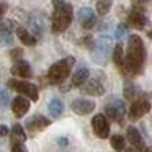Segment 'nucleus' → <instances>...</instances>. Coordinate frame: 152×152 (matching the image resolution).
Listing matches in <instances>:
<instances>
[{
  "label": "nucleus",
  "instance_id": "4468645a",
  "mask_svg": "<svg viewBox=\"0 0 152 152\" xmlns=\"http://www.w3.org/2000/svg\"><path fill=\"white\" fill-rule=\"evenodd\" d=\"M49 124H51V119H48L46 116L34 115L26 121V129L31 132H38V131H44Z\"/></svg>",
  "mask_w": 152,
  "mask_h": 152
},
{
  "label": "nucleus",
  "instance_id": "f704fd0d",
  "mask_svg": "<svg viewBox=\"0 0 152 152\" xmlns=\"http://www.w3.org/2000/svg\"><path fill=\"white\" fill-rule=\"evenodd\" d=\"M136 2H144V0H136Z\"/></svg>",
  "mask_w": 152,
  "mask_h": 152
},
{
  "label": "nucleus",
  "instance_id": "473e14b6",
  "mask_svg": "<svg viewBox=\"0 0 152 152\" xmlns=\"http://www.w3.org/2000/svg\"><path fill=\"white\" fill-rule=\"evenodd\" d=\"M57 144H59L61 147H64V145L69 144V141H67V137H59V139H57Z\"/></svg>",
  "mask_w": 152,
  "mask_h": 152
},
{
  "label": "nucleus",
  "instance_id": "412c9836",
  "mask_svg": "<svg viewBox=\"0 0 152 152\" xmlns=\"http://www.w3.org/2000/svg\"><path fill=\"white\" fill-rule=\"evenodd\" d=\"M12 142H25L26 141V132H25L23 126L21 124H13V129H12Z\"/></svg>",
  "mask_w": 152,
  "mask_h": 152
},
{
  "label": "nucleus",
  "instance_id": "72a5a7b5",
  "mask_svg": "<svg viewBox=\"0 0 152 152\" xmlns=\"http://www.w3.org/2000/svg\"><path fill=\"white\" fill-rule=\"evenodd\" d=\"M124 152H144L142 149H137V147H134V145H131V147H128V149H123Z\"/></svg>",
  "mask_w": 152,
  "mask_h": 152
},
{
  "label": "nucleus",
  "instance_id": "5701e85b",
  "mask_svg": "<svg viewBox=\"0 0 152 152\" xmlns=\"http://www.w3.org/2000/svg\"><path fill=\"white\" fill-rule=\"evenodd\" d=\"M123 95H124V98L126 100H134L136 96H137V87L134 85V83H131V82H126L124 83V90H123Z\"/></svg>",
  "mask_w": 152,
  "mask_h": 152
},
{
  "label": "nucleus",
  "instance_id": "9d476101",
  "mask_svg": "<svg viewBox=\"0 0 152 152\" xmlns=\"http://www.w3.org/2000/svg\"><path fill=\"white\" fill-rule=\"evenodd\" d=\"M95 102L93 100H85V98H77L72 102L70 108L75 115H80V116H85V115H90V113L95 110Z\"/></svg>",
  "mask_w": 152,
  "mask_h": 152
},
{
  "label": "nucleus",
  "instance_id": "7ed1b4c3",
  "mask_svg": "<svg viewBox=\"0 0 152 152\" xmlns=\"http://www.w3.org/2000/svg\"><path fill=\"white\" fill-rule=\"evenodd\" d=\"M74 64H75V59H74L72 56H67V57H64V59L54 62L53 66L49 67V70H48V80H49V83H53V85H61V83L69 77L70 69H72Z\"/></svg>",
  "mask_w": 152,
  "mask_h": 152
},
{
  "label": "nucleus",
  "instance_id": "dca6fc26",
  "mask_svg": "<svg viewBox=\"0 0 152 152\" xmlns=\"http://www.w3.org/2000/svg\"><path fill=\"white\" fill-rule=\"evenodd\" d=\"M12 110H13V115L17 116V118H23V116L28 113V110H30V100H28L26 96H23V95L17 96V98H13Z\"/></svg>",
  "mask_w": 152,
  "mask_h": 152
},
{
  "label": "nucleus",
  "instance_id": "393cba45",
  "mask_svg": "<svg viewBox=\"0 0 152 152\" xmlns=\"http://www.w3.org/2000/svg\"><path fill=\"white\" fill-rule=\"evenodd\" d=\"M124 145H126V139L123 137V136H119V134L111 136V147L115 149L116 152H121L123 149H124Z\"/></svg>",
  "mask_w": 152,
  "mask_h": 152
},
{
  "label": "nucleus",
  "instance_id": "f8f14e48",
  "mask_svg": "<svg viewBox=\"0 0 152 152\" xmlns=\"http://www.w3.org/2000/svg\"><path fill=\"white\" fill-rule=\"evenodd\" d=\"M80 90H82V93H85V95H92V96H100V95L105 93V87H103V83L100 82V80H96V79H92V80L87 79L85 82L80 85Z\"/></svg>",
  "mask_w": 152,
  "mask_h": 152
},
{
  "label": "nucleus",
  "instance_id": "7c9ffc66",
  "mask_svg": "<svg viewBox=\"0 0 152 152\" xmlns=\"http://www.w3.org/2000/svg\"><path fill=\"white\" fill-rule=\"evenodd\" d=\"M83 43H85V46L88 48V49H92V48H93V39H92V36L83 38Z\"/></svg>",
  "mask_w": 152,
  "mask_h": 152
},
{
  "label": "nucleus",
  "instance_id": "6ab92c4d",
  "mask_svg": "<svg viewBox=\"0 0 152 152\" xmlns=\"http://www.w3.org/2000/svg\"><path fill=\"white\" fill-rule=\"evenodd\" d=\"M48 111H49V115H51V118H53V119L61 118V115H62V111H64L62 102H61L59 98L49 100V103H48Z\"/></svg>",
  "mask_w": 152,
  "mask_h": 152
},
{
  "label": "nucleus",
  "instance_id": "39448f33",
  "mask_svg": "<svg viewBox=\"0 0 152 152\" xmlns=\"http://www.w3.org/2000/svg\"><path fill=\"white\" fill-rule=\"evenodd\" d=\"M111 44H113V39L110 36H100L98 39H96V43H93L92 57L96 64H100V66L106 64V57H108V54H110Z\"/></svg>",
  "mask_w": 152,
  "mask_h": 152
},
{
  "label": "nucleus",
  "instance_id": "b1692460",
  "mask_svg": "<svg viewBox=\"0 0 152 152\" xmlns=\"http://www.w3.org/2000/svg\"><path fill=\"white\" fill-rule=\"evenodd\" d=\"M111 5H113V0H98L96 2V12H98V15L105 17L111 10Z\"/></svg>",
  "mask_w": 152,
  "mask_h": 152
},
{
  "label": "nucleus",
  "instance_id": "2eb2a0df",
  "mask_svg": "<svg viewBox=\"0 0 152 152\" xmlns=\"http://www.w3.org/2000/svg\"><path fill=\"white\" fill-rule=\"evenodd\" d=\"M12 74H13L15 77H21V79H31V77H33L31 66L25 59L15 61V64L12 66Z\"/></svg>",
  "mask_w": 152,
  "mask_h": 152
},
{
  "label": "nucleus",
  "instance_id": "2f4dec72",
  "mask_svg": "<svg viewBox=\"0 0 152 152\" xmlns=\"http://www.w3.org/2000/svg\"><path fill=\"white\" fill-rule=\"evenodd\" d=\"M7 134H8V126L0 124V137H2V136H7Z\"/></svg>",
  "mask_w": 152,
  "mask_h": 152
},
{
  "label": "nucleus",
  "instance_id": "f257e3e1",
  "mask_svg": "<svg viewBox=\"0 0 152 152\" xmlns=\"http://www.w3.org/2000/svg\"><path fill=\"white\" fill-rule=\"evenodd\" d=\"M145 67V46L137 34H131L128 41V53L123 57V74L141 75Z\"/></svg>",
  "mask_w": 152,
  "mask_h": 152
},
{
  "label": "nucleus",
  "instance_id": "cd10ccee",
  "mask_svg": "<svg viewBox=\"0 0 152 152\" xmlns=\"http://www.w3.org/2000/svg\"><path fill=\"white\" fill-rule=\"evenodd\" d=\"M12 152H28L25 142H12Z\"/></svg>",
  "mask_w": 152,
  "mask_h": 152
},
{
  "label": "nucleus",
  "instance_id": "bb28decb",
  "mask_svg": "<svg viewBox=\"0 0 152 152\" xmlns=\"http://www.w3.org/2000/svg\"><path fill=\"white\" fill-rule=\"evenodd\" d=\"M124 34H128V25H124V23L118 25V26H116V31H115V36L118 38V39H121Z\"/></svg>",
  "mask_w": 152,
  "mask_h": 152
},
{
  "label": "nucleus",
  "instance_id": "9b49d317",
  "mask_svg": "<svg viewBox=\"0 0 152 152\" xmlns=\"http://www.w3.org/2000/svg\"><path fill=\"white\" fill-rule=\"evenodd\" d=\"M13 44V21H0V46Z\"/></svg>",
  "mask_w": 152,
  "mask_h": 152
},
{
  "label": "nucleus",
  "instance_id": "423d86ee",
  "mask_svg": "<svg viewBox=\"0 0 152 152\" xmlns=\"http://www.w3.org/2000/svg\"><path fill=\"white\" fill-rule=\"evenodd\" d=\"M7 85L10 87L12 90H15V92H18L20 95L26 96V98L33 100V102H36L38 100V87L34 85V83H30L26 82V80H17V79H10L7 82Z\"/></svg>",
  "mask_w": 152,
  "mask_h": 152
},
{
  "label": "nucleus",
  "instance_id": "1a4fd4ad",
  "mask_svg": "<svg viewBox=\"0 0 152 152\" xmlns=\"http://www.w3.org/2000/svg\"><path fill=\"white\" fill-rule=\"evenodd\" d=\"M92 129L95 132L96 137L106 139L110 136V124L108 119L105 118V115H95L92 119Z\"/></svg>",
  "mask_w": 152,
  "mask_h": 152
},
{
  "label": "nucleus",
  "instance_id": "aec40b11",
  "mask_svg": "<svg viewBox=\"0 0 152 152\" xmlns=\"http://www.w3.org/2000/svg\"><path fill=\"white\" fill-rule=\"evenodd\" d=\"M17 36H18V39H20L25 46H34V44H36V38H34L33 34H31L26 28H23V26H18L17 28Z\"/></svg>",
  "mask_w": 152,
  "mask_h": 152
},
{
  "label": "nucleus",
  "instance_id": "f3484780",
  "mask_svg": "<svg viewBox=\"0 0 152 152\" xmlns=\"http://www.w3.org/2000/svg\"><path fill=\"white\" fill-rule=\"evenodd\" d=\"M126 136H128V141L131 142V145L144 151V139H142V134L139 132V129L136 128V126H129Z\"/></svg>",
  "mask_w": 152,
  "mask_h": 152
},
{
  "label": "nucleus",
  "instance_id": "f03ea898",
  "mask_svg": "<svg viewBox=\"0 0 152 152\" xmlns=\"http://www.w3.org/2000/svg\"><path fill=\"white\" fill-rule=\"evenodd\" d=\"M53 18H51V28L53 33H62L70 26L74 18V8L66 0H53Z\"/></svg>",
  "mask_w": 152,
  "mask_h": 152
},
{
  "label": "nucleus",
  "instance_id": "20e7f679",
  "mask_svg": "<svg viewBox=\"0 0 152 152\" xmlns=\"http://www.w3.org/2000/svg\"><path fill=\"white\" fill-rule=\"evenodd\" d=\"M151 111V100H149V93H141V95H137L134 100H132L131 103V108H129V119L131 121H137V119H141L144 115H147V113Z\"/></svg>",
  "mask_w": 152,
  "mask_h": 152
},
{
  "label": "nucleus",
  "instance_id": "6e6552de",
  "mask_svg": "<svg viewBox=\"0 0 152 152\" xmlns=\"http://www.w3.org/2000/svg\"><path fill=\"white\" fill-rule=\"evenodd\" d=\"M128 23L131 25L132 28H136V30H144V26L147 25V17H145L144 8L134 5V7L131 8V12H129V15H128Z\"/></svg>",
  "mask_w": 152,
  "mask_h": 152
},
{
  "label": "nucleus",
  "instance_id": "ddd939ff",
  "mask_svg": "<svg viewBox=\"0 0 152 152\" xmlns=\"http://www.w3.org/2000/svg\"><path fill=\"white\" fill-rule=\"evenodd\" d=\"M77 17H79L80 26H82L83 30H92V28L96 25V17H95V13H93V10L88 8V7L80 8Z\"/></svg>",
  "mask_w": 152,
  "mask_h": 152
},
{
  "label": "nucleus",
  "instance_id": "c756f323",
  "mask_svg": "<svg viewBox=\"0 0 152 152\" xmlns=\"http://www.w3.org/2000/svg\"><path fill=\"white\" fill-rule=\"evenodd\" d=\"M7 10H8V5L2 2V4H0V20H2V18L5 17V13H7Z\"/></svg>",
  "mask_w": 152,
  "mask_h": 152
},
{
  "label": "nucleus",
  "instance_id": "a211bd4d",
  "mask_svg": "<svg viewBox=\"0 0 152 152\" xmlns=\"http://www.w3.org/2000/svg\"><path fill=\"white\" fill-rule=\"evenodd\" d=\"M88 75H90L88 67H85V66L79 67V69H77L75 72L72 74V79H70V83H72V87H80L87 79H88Z\"/></svg>",
  "mask_w": 152,
  "mask_h": 152
},
{
  "label": "nucleus",
  "instance_id": "4be33fe9",
  "mask_svg": "<svg viewBox=\"0 0 152 152\" xmlns=\"http://www.w3.org/2000/svg\"><path fill=\"white\" fill-rule=\"evenodd\" d=\"M123 57H124V51H123V44L118 43L113 48V61H115L116 67L123 72Z\"/></svg>",
  "mask_w": 152,
  "mask_h": 152
},
{
  "label": "nucleus",
  "instance_id": "c85d7f7f",
  "mask_svg": "<svg viewBox=\"0 0 152 152\" xmlns=\"http://www.w3.org/2000/svg\"><path fill=\"white\" fill-rule=\"evenodd\" d=\"M21 56H23V49H20V48H13V49L10 51V57L13 61L21 59Z\"/></svg>",
  "mask_w": 152,
  "mask_h": 152
},
{
  "label": "nucleus",
  "instance_id": "a878e982",
  "mask_svg": "<svg viewBox=\"0 0 152 152\" xmlns=\"http://www.w3.org/2000/svg\"><path fill=\"white\" fill-rule=\"evenodd\" d=\"M10 95H8L7 90L0 88V108H7L8 105H10Z\"/></svg>",
  "mask_w": 152,
  "mask_h": 152
},
{
  "label": "nucleus",
  "instance_id": "0eeeda50",
  "mask_svg": "<svg viewBox=\"0 0 152 152\" xmlns=\"http://www.w3.org/2000/svg\"><path fill=\"white\" fill-rule=\"evenodd\" d=\"M105 115L108 116L111 121L118 123V124H123L124 116H126L124 102H123V100H118V98H111L105 105Z\"/></svg>",
  "mask_w": 152,
  "mask_h": 152
}]
</instances>
